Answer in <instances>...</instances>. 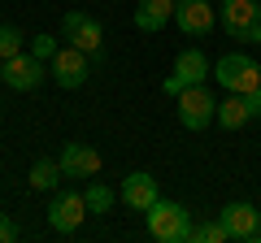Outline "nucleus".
<instances>
[{
  "label": "nucleus",
  "mask_w": 261,
  "mask_h": 243,
  "mask_svg": "<svg viewBox=\"0 0 261 243\" xmlns=\"http://www.w3.org/2000/svg\"><path fill=\"white\" fill-rule=\"evenodd\" d=\"M144 217H148V234L157 243H192V213H187L183 204H174V200L161 196Z\"/></svg>",
  "instance_id": "obj_1"
},
{
  "label": "nucleus",
  "mask_w": 261,
  "mask_h": 243,
  "mask_svg": "<svg viewBox=\"0 0 261 243\" xmlns=\"http://www.w3.org/2000/svg\"><path fill=\"white\" fill-rule=\"evenodd\" d=\"M218 26L235 44H261V0H222Z\"/></svg>",
  "instance_id": "obj_2"
},
{
  "label": "nucleus",
  "mask_w": 261,
  "mask_h": 243,
  "mask_svg": "<svg viewBox=\"0 0 261 243\" xmlns=\"http://www.w3.org/2000/svg\"><path fill=\"white\" fill-rule=\"evenodd\" d=\"M174 109H178V122H183V131H205L218 122V96L209 92V83H196V87H183L174 96Z\"/></svg>",
  "instance_id": "obj_3"
},
{
  "label": "nucleus",
  "mask_w": 261,
  "mask_h": 243,
  "mask_svg": "<svg viewBox=\"0 0 261 243\" xmlns=\"http://www.w3.org/2000/svg\"><path fill=\"white\" fill-rule=\"evenodd\" d=\"M214 74H218V87H226V92H257L261 87V66L252 61V56H244V52H226V56H218V66H214Z\"/></svg>",
  "instance_id": "obj_4"
},
{
  "label": "nucleus",
  "mask_w": 261,
  "mask_h": 243,
  "mask_svg": "<svg viewBox=\"0 0 261 243\" xmlns=\"http://www.w3.org/2000/svg\"><path fill=\"white\" fill-rule=\"evenodd\" d=\"M61 39L65 44H74V48H83L92 61H100V48H105V26L92 18V13H83V9H70L61 18Z\"/></svg>",
  "instance_id": "obj_5"
},
{
  "label": "nucleus",
  "mask_w": 261,
  "mask_h": 243,
  "mask_svg": "<svg viewBox=\"0 0 261 243\" xmlns=\"http://www.w3.org/2000/svg\"><path fill=\"white\" fill-rule=\"evenodd\" d=\"M214 74V61H209L200 48H183V52L174 56V74L161 83V92L166 96H178L183 87H196V83H205V78Z\"/></svg>",
  "instance_id": "obj_6"
},
{
  "label": "nucleus",
  "mask_w": 261,
  "mask_h": 243,
  "mask_svg": "<svg viewBox=\"0 0 261 243\" xmlns=\"http://www.w3.org/2000/svg\"><path fill=\"white\" fill-rule=\"evenodd\" d=\"M87 70H92V56H87L83 48H74V44H61V48H57V56L48 61V74H53V83L65 87V92L83 87V83H87Z\"/></svg>",
  "instance_id": "obj_7"
},
{
  "label": "nucleus",
  "mask_w": 261,
  "mask_h": 243,
  "mask_svg": "<svg viewBox=\"0 0 261 243\" xmlns=\"http://www.w3.org/2000/svg\"><path fill=\"white\" fill-rule=\"evenodd\" d=\"M174 26L183 31L187 39H205V35H214L218 13H214L209 0H178L174 5Z\"/></svg>",
  "instance_id": "obj_8"
},
{
  "label": "nucleus",
  "mask_w": 261,
  "mask_h": 243,
  "mask_svg": "<svg viewBox=\"0 0 261 243\" xmlns=\"http://www.w3.org/2000/svg\"><path fill=\"white\" fill-rule=\"evenodd\" d=\"M87 217V200L79 196V191H61V196H53V204H48V226H53L57 234H74L79 226H83Z\"/></svg>",
  "instance_id": "obj_9"
},
{
  "label": "nucleus",
  "mask_w": 261,
  "mask_h": 243,
  "mask_svg": "<svg viewBox=\"0 0 261 243\" xmlns=\"http://www.w3.org/2000/svg\"><path fill=\"white\" fill-rule=\"evenodd\" d=\"M118 200H122L126 208H135V213H148V208L161 200V187H157V178H152V174L135 169V174H126V178H122Z\"/></svg>",
  "instance_id": "obj_10"
},
{
  "label": "nucleus",
  "mask_w": 261,
  "mask_h": 243,
  "mask_svg": "<svg viewBox=\"0 0 261 243\" xmlns=\"http://www.w3.org/2000/svg\"><path fill=\"white\" fill-rule=\"evenodd\" d=\"M218 222L226 226V234H231L235 243H252L257 239V222H261V208L244 204V200H231V204L218 213Z\"/></svg>",
  "instance_id": "obj_11"
},
{
  "label": "nucleus",
  "mask_w": 261,
  "mask_h": 243,
  "mask_svg": "<svg viewBox=\"0 0 261 243\" xmlns=\"http://www.w3.org/2000/svg\"><path fill=\"white\" fill-rule=\"evenodd\" d=\"M5 83L13 87V92H35L39 83H44V61H39L35 52H18L5 61Z\"/></svg>",
  "instance_id": "obj_12"
},
{
  "label": "nucleus",
  "mask_w": 261,
  "mask_h": 243,
  "mask_svg": "<svg viewBox=\"0 0 261 243\" xmlns=\"http://www.w3.org/2000/svg\"><path fill=\"white\" fill-rule=\"evenodd\" d=\"M57 161H61L65 178H96L100 174V152L92 143H65V152Z\"/></svg>",
  "instance_id": "obj_13"
},
{
  "label": "nucleus",
  "mask_w": 261,
  "mask_h": 243,
  "mask_svg": "<svg viewBox=\"0 0 261 243\" xmlns=\"http://www.w3.org/2000/svg\"><path fill=\"white\" fill-rule=\"evenodd\" d=\"M174 5L178 0H140V5H135V31L157 35L166 22H174Z\"/></svg>",
  "instance_id": "obj_14"
},
{
  "label": "nucleus",
  "mask_w": 261,
  "mask_h": 243,
  "mask_svg": "<svg viewBox=\"0 0 261 243\" xmlns=\"http://www.w3.org/2000/svg\"><path fill=\"white\" fill-rule=\"evenodd\" d=\"M244 122H252L244 96L240 92H226V100H218V126H222V131H240Z\"/></svg>",
  "instance_id": "obj_15"
},
{
  "label": "nucleus",
  "mask_w": 261,
  "mask_h": 243,
  "mask_svg": "<svg viewBox=\"0 0 261 243\" xmlns=\"http://www.w3.org/2000/svg\"><path fill=\"white\" fill-rule=\"evenodd\" d=\"M61 178H65L61 161H53V157H39L35 165H31L27 183H31V187H35V191H57V187H61Z\"/></svg>",
  "instance_id": "obj_16"
},
{
  "label": "nucleus",
  "mask_w": 261,
  "mask_h": 243,
  "mask_svg": "<svg viewBox=\"0 0 261 243\" xmlns=\"http://www.w3.org/2000/svg\"><path fill=\"white\" fill-rule=\"evenodd\" d=\"M83 200H87V213H109V208H113V191L105 187V183H96V178H87Z\"/></svg>",
  "instance_id": "obj_17"
},
{
  "label": "nucleus",
  "mask_w": 261,
  "mask_h": 243,
  "mask_svg": "<svg viewBox=\"0 0 261 243\" xmlns=\"http://www.w3.org/2000/svg\"><path fill=\"white\" fill-rule=\"evenodd\" d=\"M57 48H61V44H57V35H48V31H39V35H31L27 52H35L39 61H53V56H57Z\"/></svg>",
  "instance_id": "obj_18"
},
{
  "label": "nucleus",
  "mask_w": 261,
  "mask_h": 243,
  "mask_svg": "<svg viewBox=\"0 0 261 243\" xmlns=\"http://www.w3.org/2000/svg\"><path fill=\"white\" fill-rule=\"evenodd\" d=\"M231 234H226L222 222H205V226H192V243H226Z\"/></svg>",
  "instance_id": "obj_19"
},
{
  "label": "nucleus",
  "mask_w": 261,
  "mask_h": 243,
  "mask_svg": "<svg viewBox=\"0 0 261 243\" xmlns=\"http://www.w3.org/2000/svg\"><path fill=\"white\" fill-rule=\"evenodd\" d=\"M18 52H22V31L18 26H0V61H9Z\"/></svg>",
  "instance_id": "obj_20"
},
{
  "label": "nucleus",
  "mask_w": 261,
  "mask_h": 243,
  "mask_svg": "<svg viewBox=\"0 0 261 243\" xmlns=\"http://www.w3.org/2000/svg\"><path fill=\"white\" fill-rule=\"evenodd\" d=\"M13 239H18V222L9 213H0V243H13Z\"/></svg>",
  "instance_id": "obj_21"
},
{
  "label": "nucleus",
  "mask_w": 261,
  "mask_h": 243,
  "mask_svg": "<svg viewBox=\"0 0 261 243\" xmlns=\"http://www.w3.org/2000/svg\"><path fill=\"white\" fill-rule=\"evenodd\" d=\"M244 104H248L252 117H261V87H257V92H244Z\"/></svg>",
  "instance_id": "obj_22"
},
{
  "label": "nucleus",
  "mask_w": 261,
  "mask_h": 243,
  "mask_svg": "<svg viewBox=\"0 0 261 243\" xmlns=\"http://www.w3.org/2000/svg\"><path fill=\"white\" fill-rule=\"evenodd\" d=\"M0 87H5V61H0Z\"/></svg>",
  "instance_id": "obj_23"
},
{
  "label": "nucleus",
  "mask_w": 261,
  "mask_h": 243,
  "mask_svg": "<svg viewBox=\"0 0 261 243\" xmlns=\"http://www.w3.org/2000/svg\"><path fill=\"white\" fill-rule=\"evenodd\" d=\"M257 243H261V222H257Z\"/></svg>",
  "instance_id": "obj_24"
}]
</instances>
